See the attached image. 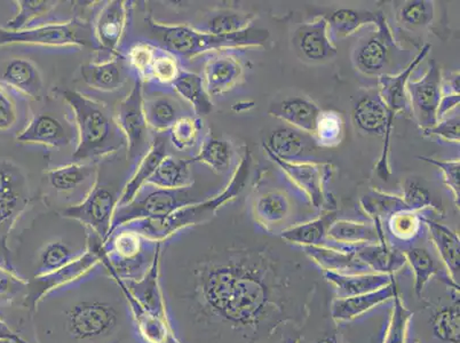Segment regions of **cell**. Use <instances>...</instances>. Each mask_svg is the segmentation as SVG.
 <instances>
[{"mask_svg": "<svg viewBox=\"0 0 460 343\" xmlns=\"http://www.w3.org/2000/svg\"><path fill=\"white\" fill-rule=\"evenodd\" d=\"M199 316L241 334L248 343L273 336L288 321L306 318L307 300L296 279L266 250L228 251L194 269Z\"/></svg>", "mask_w": 460, "mask_h": 343, "instance_id": "6da1fadb", "label": "cell"}, {"mask_svg": "<svg viewBox=\"0 0 460 343\" xmlns=\"http://www.w3.org/2000/svg\"><path fill=\"white\" fill-rule=\"evenodd\" d=\"M62 98L73 109L77 128V161L95 159L119 152L127 145L122 129L111 109L76 91L62 92Z\"/></svg>", "mask_w": 460, "mask_h": 343, "instance_id": "7a4b0ae2", "label": "cell"}, {"mask_svg": "<svg viewBox=\"0 0 460 343\" xmlns=\"http://www.w3.org/2000/svg\"><path fill=\"white\" fill-rule=\"evenodd\" d=\"M149 35L174 57L190 58L210 51L226 48H256L265 46L270 31L249 27L233 35H212L188 26H166L152 18L145 20Z\"/></svg>", "mask_w": 460, "mask_h": 343, "instance_id": "3957f363", "label": "cell"}, {"mask_svg": "<svg viewBox=\"0 0 460 343\" xmlns=\"http://www.w3.org/2000/svg\"><path fill=\"white\" fill-rule=\"evenodd\" d=\"M250 163V154L246 153L245 156L242 158L240 165L237 166L228 187L220 195L216 196V198L204 200V202L188 205V207L180 208V210L175 211L172 215L164 217L137 220L124 224L122 227L133 230V232L144 237L145 240L163 242L166 238L174 235L175 233H178L182 228L208 223L216 215L217 211L224 204L235 199L243 191L249 178Z\"/></svg>", "mask_w": 460, "mask_h": 343, "instance_id": "277c9868", "label": "cell"}, {"mask_svg": "<svg viewBox=\"0 0 460 343\" xmlns=\"http://www.w3.org/2000/svg\"><path fill=\"white\" fill-rule=\"evenodd\" d=\"M407 57V54L397 45L386 18L379 21L377 31L358 41L352 57L358 73L377 77L402 73L409 66L403 64Z\"/></svg>", "mask_w": 460, "mask_h": 343, "instance_id": "5b68a950", "label": "cell"}, {"mask_svg": "<svg viewBox=\"0 0 460 343\" xmlns=\"http://www.w3.org/2000/svg\"><path fill=\"white\" fill-rule=\"evenodd\" d=\"M93 29L86 22L71 20L69 22L46 23L23 31H7L0 27V48L11 45L45 46V48H69V46H93Z\"/></svg>", "mask_w": 460, "mask_h": 343, "instance_id": "8992f818", "label": "cell"}, {"mask_svg": "<svg viewBox=\"0 0 460 343\" xmlns=\"http://www.w3.org/2000/svg\"><path fill=\"white\" fill-rule=\"evenodd\" d=\"M191 187L182 189H156L148 192L144 198H136L124 207H117L112 217L111 235L124 224L137 220L158 219L172 215L180 208L199 203L190 192Z\"/></svg>", "mask_w": 460, "mask_h": 343, "instance_id": "52a82bcc", "label": "cell"}, {"mask_svg": "<svg viewBox=\"0 0 460 343\" xmlns=\"http://www.w3.org/2000/svg\"><path fill=\"white\" fill-rule=\"evenodd\" d=\"M119 196L114 188L103 185L96 179L90 194L81 203L66 207L61 215L66 219L85 224L106 244L111 235L112 217L119 205Z\"/></svg>", "mask_w": 460, "mask_h": 343, "instance_id": "ba28073f", "label": "cell"}, {"mask_svg": "<svg viewBox=\"0 0 460 343\" xmlns=\"http://www.w3.org/2000/svg\"><path fill=\"white\" fill-rule=\"evenodd\" d=\"M119 313L114 305L99 300L81 301L66 313V329L81 341L98 340L114 332Z\"/></svg>", "mask_w": 460, "mask_h": 343, "instance_id": "9c48e42d", "label": "cell"}, {"mask_svg": "<svg viewBox=\"0 0 460 343\" xmlns=\"http://www.w3.org/2000/svg\"><path fill=\"white\" fill-rule=\"evenodd\" d=\"M352 116L355 127L359 132L383 137L384 146L377 164V173L383 180H388L391 175L388 154H390L393 124L378 90L362 95L354 104Z\"/></svg>", "mask_w": 460, "mask_h": 343, "instance_id": "30bf717a", "label": "cell"}, {"mask_svg": "<svg viewBox=\"0 0 460 343\" xmlns=\"http://www.w3.org/2000/svg\"><path fill=\"white\" fill-rule=\"evenodd\" d=\"M116 120L127 139L128 158L132 162L139 159L140 162L149 152L152 142L149 141L148 124L145 115L144 87L139 77L136 79L127 98L119 103Z\"/></svg>", "mask_w": 460, "mask_h": 343, "instance_id": "8fae6325", "label": "cell"}, {"mask_svg": "<svg viewBox=\"0 0 460 343\" xmlns=\"http://www.w3.org/2000/svg\"><path fill=\"white\" fill-rule=\"evenodd\" d=\"M440 66L437 61L430 60L424 77L420 81L409 79L407 83L410 110L422 132L438 123V108L442 98Z\"/></svg>", "mask_w": 460, "mask_h": 343, "instance_id": "7c38bea8", "label": "cell"}, {"mask_svg": "<svg viewBox=\"0 0 460 343\" xmlns=\"http://www.w3.org/2000/svg\"><path fill=\"white\" fill-rule=\"evenodd\" d=\"M263 149L271 161L276 163L296 187L304 190L316 208H330V198L326 196L325 183L332 174L329 163H287L275 157L263 145Z\"/></svg>", "mask_w": 460, "mask_h": 343, "instance_id": "4fadbf2b", "label": "cell"}, {"mask_svg": "<svg viewBox=\"0 0 460 343\" xmlns=\"http://www.w3.org/2000/svg\"><path fill=\"white\" fill-rule=\"evenodd\" d=\"M89 245L85 254L77 259L76 261L69 263L68 266L62 268L60 270L54 271V273L40 276V277H37L36 283L31 286L28 284V307H35L39 301L45 295L53 291L54 288L65 286V284L71 282V280L81 277L92 268L98 265L99 262H102V255L100 253H102L103 242L98 238L96 242L92 240Z\"/></svg>", "mask_w": 460, "mask_h": 343, "instance_id": "5bb4252c", "label": "cell"}, {"mask_svg": "<svg viewBox=\"0 0 460 343\" xmlns=\"http://www.w3.org/2000/svg\"><path fill=\"white\" fill-rule=\"evenodd\" d=\"M292 45L300 60L308 64H324L338 53L330 39L328 22L324 16L296 28L292 37Z\"/></svg>", "mask_w": 460, "mask_h": 343, "instance_id": "9a60e30c", "label": "cell"}, {"mask_svg": "<svg viewBox=\"0 0 460 343\" xmlns=\"http://www.w3.org/2000/svg\"><path fill=\"white\" fill-rule=\"evenodd\" d=\"M16 140L20 144H33L66 148L75 140L73 125L53 112H41L32 117Z\"/></svg>", "mask_w": 460, "mask_h": 343, "instance_id": "2e32d148", "label": "cell"}, {"mask_svg": "<svg viewBox=\"0 0 460 343\" xmlns=\"http://www.w3.org/2000/svg\"><path fill=\"white\" fill-rule=\"evenodd\" d=\"M432 48V45L426 44L422 46L420 53L413 58L411 64L405 68L402 73L397 75H383L378 77V92L382 96L385 106L387 108L388 117H390L391 124L394 123L396 114L404 112V114H411L410 110V103L407 93V83L422 60Z\"/></svg>", "mask_w": 460, "mask_h": 343, "instance_id": "e0dca14e", "label": "cell"}, {"mask_svg": "<svg viewBox=\"0 0 460 343\" xmlns=\"http://www.w3.org/2000/svg\"><path fill=\"white\" fill-rule=\"evenodd\" d=\"M275 157L287 163H315L316 141L311 134L294 128H281L271 132L269 142L263 144Z\"/></svg>", "mask_w": 460, "mask_h": 343, "instance_id": "ac0fdd59", "label": "cell"}, {"mask_svg": "<svg viewBox=\"0 0 460 343\" xmlns=\"http://www.w3.org/2000/svg\"><path fill=\"white\" fill-rule=\"evenodd\" d=\"M128 22V6L122 0L108 2L99 12L93 29L100 48L112 56H119L117 48L122 40Z\"/></svg>", "mask_w": 460, "mask_h": 343, "instance_id": "d6986e66", "label": "cell"}, {"mask_svg": "<svg viewBox=\"0 0 460 343\" xmlns=\"http://www.w3.org/2000/svg\"><path fill=\"white\" fill-rule=\"evenodd\" d=\"M169 136H165L164 133H158L154 137L149 152L142 157L136 173L124 187L117 207H124V205L132 202L139 195L142 187L148 183L149 179L153 177L163 159L169 156Z\"/></svg>", "mask_w": 460, "mask_h": 343, "instance_id": "ffe728a7", "label": "cell"}, {"mask_svg": "<svg viewBox=\"0 0 460 343\" xmlns=\"http://www.w3.org/2000/svg\"><path fill=\"white\" fill-rule=\"evenodd\" d=\"M2 83L12 91L32 100H40L44 93V81L39 68L28 58H11L4 66Z\"/></svg>", "mask_w": 460, "mask_h": 343, "instance_id": "44dd1931", "label": "cell"}, {"mask_svg": "<svg viewBox=\"0 0 460 343\" xmlns=\"http://www.w3.org/2000/svg\"><path fill=\"white\" fill-rule=\"evenodd\" d=\"M321 109L305 96H290L271 104L270 114L301 132L313 136L315 132Z\"/></svg>", "mask_w": 460, "mask_h": 343, "instance_id": "7402d4cb", "label": "cell"}, {"mask_svg": "<svg viewBox=\"0 0 460 343\" xmlns=\"http://www.w3.org/2000/svg\"><path fill=\"white\" fill-rule=\"evenodd\" d=\"M204 77V86L208 95L225 94L240 83L243 77V66L235 57L219 54L207 62Z\"/></svg>", "mask_w": 460, "mask_h": 343, "instance_id": "603a6c76", "label": "cell"}, {"mask_svg": "<svg viewBox=\"0 0 460 343\" xmlns=\"http://www.w3.org/2000/svg\"><path fill=\"white\" fill-rule=\"evenodd\" d=\"M177 94L158 93L144 94V108L148 127L156 129L157 132L170 131L175 121L185 116L186 103L179 99Z\"/></svg>", "mask_w": 460, "mask_h": 343, "instance_id": "cb8c5ba5", "label": "cell"}, {"mask_svg": "<svg viewBox=\"0 0 460 343\" xmlns=\"http://www.w3.org/2000/svg\"><path fill=\"white\" fill-rule=\"evenodd\" d=\"M397 291H399V287H397L394 278L390 286L380 288V290L350 296V298L336 299L332 304V320L337 323L353 321L371 309L394 298Z\"/></svg>", "mask_w": 460, "mask_h": 343, "instance_id": "d4e9b609", "label": "cell"}, {"mask_svg": "<svg viewBox=\"0 0 460 343\" xmlns=\"http://www.w3.org/2000/svg\"><path fill=\"white\" fill-rule=\"evenodd\" d=\"M305 253L323 271L342 275L367 274L369 268L355 254L353 248L332 249L326 246H305Z\"/></svg>", "mask_w": 460, "mask_h": 343, "instance_id": "484cf974", "label": "cell"}, {"mask_svg": "<svg viewBox=\"0 0 460 343\" xmlns=\"http://www.w3.org/2000/svg\"><path fill=\"white\" fill-rule=\"evenodd\" d=\"M81 74L83 81L92 89L102 92H114L127 83L128 78V66L127 60L115 56L100 64H86L82 66Z\"/></svg>", "mask_w": 460, "mask_h": 343, "instance_id": "4316f807", "label": "cell"}, {"mask_svg": "<svg viewBox=\"0 0 460 343\" xmlns=\"http://www.w3.org/2000/svg\"><path fill=\"white\" fill-rule=\"evenodd\" d=\"M422 224L428 225L430 240L440 254L447 271V278L459 286L460 241L457 233L445 224L422 216Z\"/></svg>", "mask_w": 460, "mask_h": 343, "instance_id": "83f0119b", "label": "cell"}, {"mask_svg": "<svg viewBox=\"0 0 460 343\" xmlns=\"http://www.w3.org/2000/svg\"><path fill=\"white\" fill-rule=\"evenodd\" d=\"M354 251L359 260L377 274L395 275L407 265L404 253L390 248L385 235L377 244L354 246Z\"/></svg>", "mask_w": 460, "mask_h": 343, "instance_id": "f1b7e54d", "label": "cell"}, {"mask_svg": "<svg viewBox=\"0 0 460 343\" xmlns=\"http://www.w3.org/2000/svg\"><path fill=\"white\" fill-rule=\"evenodd\" d=\"M323 276L329 283L336 287L338 299L350 298V296L380 290V288L390 286L392 280L395 278V275L377 273L342 275L332 273V271H323Z\"/></svg>", "mask_w": 460, "mask_h": 343, "instance_id": "f546056e", "label": "cell"}, {"mask_svg": "<svg viewBox=\"0 0 460 343\" xmlns=\"http://www.w3.org/2000/svg\"><path fill=\"white\" fill-rule=\"evenodd\" d=\"M98 170L92 164H70L58 167L46 173V181L58 194L70 195L83 187H94Z\"/></svg>", "mask_w": 460, "mask_h": 343, "instance_id": "4dcf8cb0", "label": "cell"}, {"mask_svg": "<svg viewBox=\"0 0 460 343\" xmlns=\"http://www.w3.org/2000/svg\"><path fill=\"white\" fill-rule=\"evenodd\" d=\"M384 235L382 221L379 219H375V224L349 220L334 221L328 230L330 240L349 248L377 244Z\"/></svg>", "mask_w": 460, "mask_h": 343, "instance_id": "1f68e13d", "label": "cell"}, {"mask_svg": "<svg viewBox=\"0 0 460 343\" xmlns=\"http://www.w3.org/2000/svg\"><path fill=\"white\" fill-rule=\"evenodd\" d=\"M383 18L385 15L382 12L354 10V8H339L324 16L328 22L329 36L332 41L346 39L367 24L377 26Z\"/></svg>", "mask_w": 460, "mask_h": 343, "instance_id": "d6a6232c", "label": "cell"}, {"mask_svg": "<svg viewBox=\"0 0 460 343\" xmlns=\"http://www.w3.org/2000/svg\"><path fill=\"white\" fill-rule=\"evenodd\" d=\"M175 94L186 101L198 116H207L213 109L211 96L205 90L203 78L191 71L180 69L178 76L171 83Z\"/></svg>", "mask_w": 460, "mask_h": 343, "instance_id": "836d02e7", "label": "cell"}, {"mask_svg": "<svg viewBox=\"0 0 460 343\" xmlns=\"http://www.w3.org/2000/svg\"><path fill=\"white\" fill-rule=\"evenodd\" d=\"M29 203L27 186L0 190V242L6 254L10 253L6 248L7 237Z\"/></svg>", "mask_w": 460, "mask_h": 343, "instance_id": "e575fe53", "label": "cell"}, {"mask_svg": "<svg viewBox=\"0 0 460 343\" xmlns=\"http://www.w3.org/2000/svg\"><path fill=\"white\" fill-rule=\"evenodd\" d=\"M395 4V21L402 31L417 32L432 27L437 14L434 2L405 0Z\"/></svg>", "mask_w": 460, "mask_h": 343, "instance_id": "d590c367", "label": "cell"}, {"mask_svg": "<svg viewBox=\"0 0 460 343\" xmlns=\"http://www.w3.org/2000/svg\"><path fill=\"white\" fill-rule=\"evenodd\" d=\"M256 18L252 13L236 10H217L204 16L194 29L212 35H233L245 31Z\"/></svg>", "mask_w": 460, "mask_h": 343, "instance_id": "8d00e7d4", "label": "cell"}, {"mask_svg": "<svg viewBox=\"0 0 460 343\" xmlns=\"http://www.w3.org/2000/svg\"><path fill=\"white\" fill-rule=\"evenodd\" d=\"M190 163L186 159L169 154L163 159L148 183H152L160 189H182V188L191 187Z\"/></svg>", "mask_w": 460, "mask_h": 343, "instance_id": "74e56055", "label": "cell"}, {"mask_svg": "<svg viewBox=\"0 0 460 343\" xmlns=\"http://www.w3.org/2000/svg\"><path fill=\"white\" fill-rule=\"evenodd\" d=\"M334 221H336V215L329 212L311 223L283 230L281 237L284 241L301 245L303 248L305 246H324L328 230Z\"/></svg>", "mask_w": 460, "mask_h": 343, "instance_id": "f35d334b", "label": "cell"}, {"mask_svg": "<svg viewBox=\"0 0 460 343\" xmlns=\"http://www.w3.org/2000/svg\"><path fill=\"white\" fill-rule=\"evenodd\" d=\"M233 154L232 145L227 140L221 139L210 132L205 136L199 153L190 162L203 163L216 173L224 174L230 167Z\"/></svg>", "mask_w": 460, "mask_h": 343, "instance_id": "ab89813d", "label": "cell"}, {"mask_svg": "<svg viewBox=\"0 0 460 343\" xmlns=\"http://www.w3.org/2000/svg\"><path fill=\"white\" fill-rule=\"evenodd\" d=\"M84 254L85 252H82V251L71 249L66 242H49L40 252V273L37 274V277L60 270L69 263L76 261Z\"/></svg>", "mask_w": 460, "mask_h": 343, "instance_id": "60d3db41", "label": "cell"}, {"mask_svg": "<svg viewBox=\"0 0 460 343\" xmlns=\"http://www.w3.org/2000/svg\"><path fill=\"white\" fill-rule=\"evenodd\" d=\"M403 253L407 263L411 267L413 275H415L416 295L421 299L425 286L440 269H438L437 262L434 261L432 254L425 248H411Z\"/></svg>", "mask_w": 460, "mask_h": 343, "instance_id": "b9f144b4", "label": "cell"}, {"mask_svg": "<svg viewBox=\"0 0 460 343\" xmlns=\"http://www.w3.org/2000/svg\"><path fill=\"white\" fill-rule=\"evenodd\" d=\"M15 4L18 5V13L7 21V31H18L31 28L33 21L51 14L58 3L51 0H20Z\"/></svg>", "mask_w": 460, "mask_h": 343, "instance_id": "7bdbcfd3", "label": "cell"}, {"mask_svg": "<svg viewBox=\"0 0 460 343\" xmlns=\"http://www.w3.org/2000/svg\"><path fill=\"white\" fill-rule=\"evenodd\" d=\"M254 211L261 223L275 224L282 223L290 213V202L281 191H269L258 198Z\"/></svg>", "mask_w": 460, "mask_h": 343, "instance_id": "ee69618b", "label": "cell"}, {"mask_svg": "<svg viewBox=\"0 0 460 343\" xmlns=\"http://www.w3.org/2000/svg\"><path fill=\"white\" fill-rule=\"evenodd\" d=\"M433 334L438 340L446 343H460V309L459 301L450 307H442L434 312L432 320Z\"/></svg>", "mask_w": 460, "mask_h": 343, "instance_id": "f6af8a7d", "label": "cell"}, {"mask_svg": "<svg viewBox=\"0 0 460 343\" xmlns=\"http://www.w3.org/2000/svg\"><path fill=\"white\" fill-rule=\"evenodd\" d=\"M313 136L317 145L324 148H333L341 145L344 136V120L341 115L332 110L321 111Z\"/></svg>", "mask_w": 460, "mask_h": 343, "instance_id": "bcb514c9", "label": "cell"}, {"mask_svg": "<svg viewBox=\"0 0 460 343\" xmlns=\"http://www.w3.org/2000/svg\"><path fill=\"white\" fill-rule=\"evenodd\" d=\"M413 312L405 307L400 291L393 298V311L382 343H407L408 329Z\"/></svg>", "mask_w": 460, "mask_h": 343, "instance_id": "7dc6e473", "label": "cell"}, {"mask_svg": "<svg viewBox=\"0 0 460 343\" xmlns=\"http://www.w3.org/2000/svg\"><path fill=\"white\" fill-rule=\"evenodd\" d=\"M202 123L192 116H185L175 121L170 128L169 140L179 152L192 148L199 139Z\"/></svg>", "mask_w": 460, "mask_h": 343, "instance_id": "c3c4849f", "label": "cell"}, {"mask_svg": "<svg viewBox=\"0 0 460 343\" xmlns=\"http://www.w3.org/2000/svg\"><path fill=\"white\" fill-rule=\"evenodd\" d=\"M421 225L422 216L412 211L396 212L388 220V229L392 235L401 242L415 240L420 233Z\"/></svg>", "mask_w": 460, "mask_h": 343, "instance_id": "681fc988", "label": "cell"}, {"mask_svg": "<svg viewBox=\"0 0 460 343\" xmlns=\"http://www.w3.org/2000/svg\"><path fill=\"white\" fill-rule=\"evenodd\" d=\"M158 53H160V49H157L155 46L139 43L129 49L128 62L133 69L137 71L140 79H149L150 70H152Z\"/></svg>", "mask_w": 460, "mask_h": 343, "instance_id": "f907efd6", "label": "cell"}, {"mask_svg": "<svg viewBox=\"0 0 460 343\" xmlns=\"http://www.w3.org/2000/svg\"><path fill=\"white\" fill-rule=\"evenodd\" d=\"M430 165L437 166L440 169L445 178V182L447 188L453 192L456 205L459 207L460 199V163L459 159L455 161H442V159H435L430 157H418Z\"/></svg>", "mask_w": 460, "mask_h": 343, "instance_id": "816d5d0a", "label": "cell"}, {"mask_svg": "<svg viewBox=\"0 0 460 343\" xmlns=\"http://www.w3.org/2000/svg\"><path fill=\"white\" fill-rule=\"evenodd\" d=\"M24 291H28L26 280L10 268L0 267V303H11Z\"/></svg>", "mask_w": 460, "mask_h": 343, "instance_id": "f5cc1de1", "label": "cell"}, {"mask_svg": "<svg viewBox=\"0 0 460 343\" xmlns=\"http://www.w3.org/2000/svg\"><path fill=\"white\" fill-rule=\"evenodd\" d=\"M402 200L409 211L420 212L425 208H437L435 207L432 196L426 188L416 181H409L404 186Z\"/></svg>", "mask_w": 460, "mask_h": 343, "instance_id": "db71d44e", "label": "cell"}, {"mask_svg": "<svg viewBox=\"0 0 460 343\" xmlns=\"http://www.w3.org/2000/svg\"><path fill=\"white\" fill-rule=\"evenodd\" d=\"M179 66L175 57L169 52H160L150 70L149 79L163 84H171L179 74Z\"/></svg>", "mask_w": 460, "mask_h": 343, "instance_id": "11a10c76", "label": "cell"}, {"mask_svg": "<svg viewBox=\"0 0 460 343\" xmlns=\"http://www.w3.org/2000/svg\"><path fill=\"white\" fill-rule=\"evenodd\" d=\"M460 119L459 111L453 116H447L446 119L438 120L432 128L422 132L425 136H437L440 139L459 145L460 140Z\"/></svg>", "mask_w": 460, "mask_h": 343, "instance_id": "9f6ffc18", "label": "cell"}, {"mask_svg": "<svg viewBox=\"0 0 460 343\" xmlns=\"http://www.w3.org/2000/svg\"><path fill=\"white\" fill-rule=\"evenodd\" d=\"M18 121V108L5 87L0 84V132L10 131Z\"/></svg>", "mask_w": 460, "mask_h": 343, "instance_id": "6f0895ef", "label": "cell"}, {"mask_svg": "<svg viewBox=\"0 0 460 343\" xmlns=\"http://www.w3.org/2000/svg\"><path fill=\"white\" fill-rule=\"evenodd\" d=\"M460 94L442 95L441 101L438 108V121L446 119L455 109L459 108Z\"/></svg>", "mask_w": 460, "mask_h": 343, "instance_id": "680465c9", "label": "cell"}, {"mask_svg": "<svg viewBox=\"0 0 460 343\" xmlns=\"http://www.w3.org/2000/svg\"><path fill=\"white\" fill-rule=\"evenodd\" d=\"M442 95L460 94L459 89V71H451V73L442 76L441 82Z\"/></svg>", "mask_w": 460, "mask_h": 343, "instance_id": "91938a15", "label": "cell"}, {"mask_svg": "<svg viewBox=\"0 0 460 343\" xmlns=\"http://www.w3.org/2000/svg\"><path fill=\"white\" fill-rule=\"evenodd\" d=\"M2 339H13V340H23L22 338L19 336V334H16L10 329V326H7V324L4 323L3 321H0V340Z\"/></svg>", "mask_w": 460, "mask_h": 343, "instance_id": "94428289", "label": "cell"}, {"mask_svg": "<svg viewBox=\"0 0 460 343\" xmlns=\"http://www.w3.org/2000/svg\"><path fill=\"white\" fill-rule=\"evenodd\" d=\"M315 343H341L338 340L337 334H325L324 337H322Z\"/></svg>", "mask_w": 460, "mask_h": 343, "instance_id": "6125c7cd", "label": "cell"}, {"mask_svg": "<svg viewBox=\"0 0 460 343\" xmlns=\"http://www.w3.org/2000/svg\"><path fill=\"white\" fill-rule=\"evenodd\" d=\"M0 343H28L26 340H13V339H2Z\"/></svg>", "mask_w": 460, "mask_h": 343, "instance_id": "be15d7a7", "label": "cell"}, {"mask_svg": "<svg viewBox=\"0 0 460 343\" xmlns=\"http://www.w3.org/2000/svg\"><path fill=\"white\" fill-rule=\"evenodd\" d=\"M286 343H300V338L290 339V340H288Z\"/></svg>", "mask_w": 460, "mask_h": 343, "instance_id": "e7e4bbea", "label": "cell"}, {"mask_svg": "<svg viewBox=\"0 0 460 343\" xmlns=\"http://www.w3.org/2000/svg\"><path fill=\"white\" fill-rule=\"evenodd\" d=\"M411 343H420V340H415V341H412Z\"/></svg>", "mask_w": 460, "mask_h": 343, "instance_id": "03108f58", "label": "cell"}]
</instances>
